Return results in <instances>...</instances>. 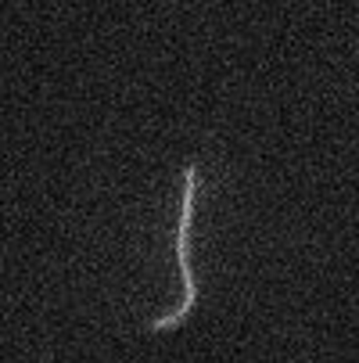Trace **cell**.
<instances>
[{
    "mask_svg": "<svg viewBox=\"0 0 359 363\" xmlns=\"http://www.w3.org/2000/svg\"><path fill=\"white\" fill-rule=\"evenodd\" d=\"M198 191H201V166L190 162L187 173H183V209H180V270H183V298H180V309H176L173 317H155V320L147 324V331L176 328V324L190 313V309L198 306V281H194V270H190V263H187V252H190V245H187V227H190V209H194Z\"/></svg>",
    "mask_w": 359,
    "mask_h": 363,
    "instance_id": "6da1fadb",
    "label": "cell"
}]
</instances>
